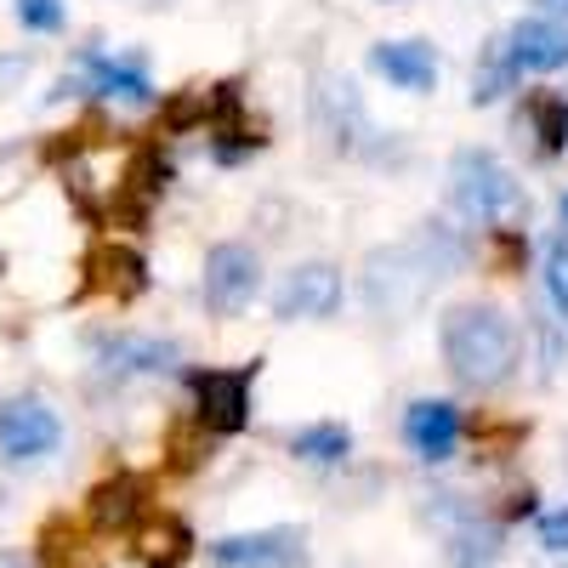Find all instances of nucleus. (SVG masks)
Here are the masks:
<instances>
[{"label":"nucleus","instance_id":"2eb2a0df","mask_svg":"<svg viewBox=\"0 0 568 568\" xmlns=\"http://www.w3.org/2000/svg\"><path fill=\"white\" fill-rule=\"evenodd\" d=\"M142 506H149V484H142L136 471H114V478H103L98 489H91L85 517L98 529H136L142 517H149Z\"/></svg>","mask_w":568,"mask_h":568},{"label":"nucleus","instance_id":"5701e85b","mask_svg":"<svg viewBox=\"0 0 568 568\" xmlns=\"http://www.w3.org/2000/svg\"><path fill=\"white\" fill-rule=\"evenodd\" d=\"M546 296L568 318V233H557V240L546 245Z\"/></svg>","mask_w":568,"mask_h":568},{"label":"nucleus","instance_id":"dca6fc26","mask_svg":"<svg viewBox=\"0 0 568 568\" xmlns=\"http://www.w3.org/2000/svg\"><path fill=\"white\" fill-rule=\"evenodd\" d=\"M131 557L142 568H182L187 557H194V529L182 524V517H142V524L131 529Z\"/></svg>","mask_w":568,"mask_h":568},{"label":"nucleus","instance_id":"0eeeda50","mask_svg":"<svg viewBox=\"0 0 568 568\" xmlns=\"http://www.w3.org/2000/svg\"><path fill=\"white\" fill-rule=\"evenodd\" d=\"M342 267L329 262H302L273 284V318L296 324V318H329L342 307Z\"/></svg>","mask_w":568,"mask_h":568},{"label":"nucleus","instance_id":"c85d7f7f","mask_svg":"<svg viewBox=\"0 0 568 568\" xmlns=\"http://www.w3.org/2000/svg\"><path fill=\"white\" fill-rule=\"evenodd\" d=\"M562 222H568V194H562Z\"/></svg>","mask_w":568,"mask_h":568},{"label":"nucleus","instance_id":"f8f14e48","mask_svg":"<svg viewBox=\"0 0 568 568\" xmlns=\"http://www.w3.org/2000/svg\"><path fill=\"white\" fill-rule=\"evenodd\" d=\"M91 353H98V364L114 375V382H125V375H160L176 364V347L160 342V336H131V329H103L98 342H91Z\"/></svg>","mask_w":568,"mask_h":568},{"label":"nucleus","instance_id":"6ab92c4d","mask_svg":"<svg viewBox=\"0 0 568 568\" xmlns=\"http://www.w3.org/2000/svg\"><path fill=\"white\" fill-rule=\"evenodd\" d=\"M347 449H353V433H347L342 420L302 426V433L291 438V455H302V460H313V466H336V460H347Z\"/></svg>","mask_w":568,"mask_h":568},{"label":"nucleus","instance_id":"20e7f679","mask_svg":"<svg viewBox=\"0 0 568 568\" xmlns=\"http://www.w3.org/2000/svg\"><path fill=\"white\" fill-rule=\"evenodd\" d=\"M449 205L466 222H500L517 205V182L495 149H460L449 160Z\"/></svg>","mask_w":568,"mask_h":568},{"label":"nucleus","instance_id":"412c9836","mask_svg":"<svg viewBox=\"0 0 568 568\" xmlns=\"http://www.w3.org/2000/svg\"><path fill=\"white\" fill-rule=\"evenodd\" d=\"M511 85H517V74H511V63H506V52H500V40H489L478 74H471V103H495V98H506Z\"/></svg>","mask_w":568,"mask_h":568},{"label":"nucleus","instance_id":"a878e982","mask_svg":"<svg viewBox=\"0 0 568 568\" xmlns=\"http://www.w3.org/2000/svg\"><path fill=\"white\" fill-rule=\"evenodd\" d=\"M495 256H500L506 267H517V262L529 256V240H524L517 227H500V233H495Z\"/></svg>","mask_w":568,"mask_h":568},{"label":"nucleus","instance_id":"f03ea898","mask_svg":"<svg viewBox=\"0 0 568 568\" xmlns=\"http://www.w3.org/2000/svg\"><path fill=\"white\" fill-rule=\"evenodd\" d=\"M438 347H444V364L460 387H500L506 375L517 369V353H524V342H517V324L506 307L495 302H460L444 313L438 324Z\"/></svg>","mask_w":568,"mask_h":568},{"label":"nucleus","instance_id":"4468645a","mask_svg":"<svg viewBox=\"0 0 568 568\" xmlns=\"http://www.w3.org/2000/svg\"><path fill=\"white\" fill-rule=\"evenodd\" d=\"M369 69L387 74L398 91H433L438 85V52L426 40H382V45H369Z\"/></svg>","mask_w":568,"mask_h":568},{"label":"nucleus","instance_id":"7ed1b4c3","mask_svg":"<svg viewBox=\"0 0 568 568\" xmlns=\"http://www.w3.org/2000/svg\"><path fill=\"white\" fill-rule=\"evenodd\" d=\"M313 125L336 154H369L382 160V131L369 125L364 98L347 74H318L313 80Z\"/></svg>","mask_w":568,"mask_h":568},{"label":"nucleus","instance_id":"423d86ee","mask_svg":"<svg viewBox=\"0 0 568 568\" xmlns=\"http://www.w3.org/2000/svg\"><path fill=\"white\" fill-rule=\"evenodd\" d=\"M251 382H256V364L251 369H187V387H194V398H200V426H211L216 438L245 433Z\"/></svg>","mask_w":568,"mask_h":568},{"label":"nucleus","instance_id":"b1692460","mask_svg":"<svg viewBox=\"0 0 568 568\" xmlns=\"http://www.w3.org/2000/svg\"><path fill=\"white\" fill-rule=\"evenodd\" d=\"M18 23L34 29V34L63 29V0H18Z\"/></svg>","mask_w":568,"mask_h":568},{"label":"nucleus","instance_id":"cd10ccee","mask_svg":"<svg viewBox=\"0 0 568 568\" xmlns=\"http://www.w3.org/2000/svg\"><path fill=\"white\" fill-rule=\"evenodd\" d=\"M0 568H29V562H23V551H0Z\"/></svg>","mask_w":568,"mask_h":568},{"label":"nucleus","instance_id":"a211bd4d","mask_svg":"<svg viewBox=\"0 0 568 568\" xmlns=\"http://www.w3.org/2000/svg\"><path fill=\"white\" fill-rule=\"evenodd\" d=\"M529 131L540 136V154H568V98L562 91H529Z\"/></svg>","mask_w":568,"mask_h":568},{"label":"nucleus","instance_id":"ddd939ff","mask_svg":"<svg viewBox=\"0 0 568 568\" xmlns=\"http://www.w3.org/2000/svg\"><path fill=\"white\" fill-rule=\"evenodd\" d=\"M404 444L420 460H449L460 444V409L449 398H415L404 409Z\"/></svg>","mask_w":568,"mask_h":568},{"label":"nucleus","instance_id":"1a4fd4ad","mask_svg":"<svg viewBox=\"0 0 568 568\" xmlns=\"http://www.w3.org/2000/svg\"><path fill=\"white\" fill-rule=\"evenodd\" d=\"M500 52L511 63V74H551L568 69V23L557 18H517L500 34Z\"/></svg>","mask_w":568,"mask_h":568},{"label":"nucleus","instance_id":"f257e3e1","mask_svg":"<svg viewBox=\"0 0 568 568\" xmlns=\"http://www.w3.org/2000/svg\"><path fill=\"white\" fill-rule=\"evenodd\" d=\"M460 262H466V245L455 240L444 222H426L415 240L387 245V251H375L364 262V302H369V313H387V318L393 313H409Z\"/></svg>","mask_w":568,"mask_h":568},{"label":"nucleus","instance_id":"f3484780","mask_svg":"<svg viewBox=\"0 0 568 568\" xmlns=\"http://www.w3.org/2000/svg\"><path fill=\"white\" fill-rule=\"evenodd\" d=\"M85 74L98 98H120V103H154V80L136 58H103V52H85Z\"/></svg>","mask_w":568,"mask_h":568},{"label":"nucleus","instance_id":"393cba45","mask_svg":"<svg viewBox=\"0 0 568 568\" xmlns=\"http://www.w3.org/2000/svg\"><path fill=\"white\" fill-rule=\"evenodd\" d=\"M540 546L546 551H568V506H557V511L540 517Z\"/></svg>","mask_w":568,"mask_h":568},{"label":"nucleus","instance_id":"bb28decb","mask_svg":"<svg viewBox=\"0 0 568 568\" xmlns=\"http://www.w3.org/2000/svg\"><path fill=\"white\" fill-rule=\"evenodd\" d=\"M540 12H546V18H557V23H562V18H568V0H540Z\"/></svg>","mask_w":568,"mask_h":568},{"label":"nucleus","instance_id":"4be33fe9","mask_svg":"<svg viewBox=\"0 0 568 568\" xmlns=\"http://www.w3.org/2000/svg\"><path fill=\"white\" fill-rule=\"evenodd\" d=\"M34 546H40V562H45V568H69V562L80 557L85 535L69 524V517H52V524L40 529V540H34Z\"/></svg>","mask_w":568,"mask_h":568},{"label":"nucleus","instance_id":"6e6552de","mask_svg":"<svg viewBox=\"0 0 568 568\" xmlns=\"http://www.w3.org/2000/svg\"><path fill=\"white\" fill-rule=\"evenodd\" d=\"M216 568H302L307 535L302 529H256V535H222L211 540Z\"/></svg>","mask_w":568,"mask_h":568},{"label":"nucleus","instance_id":"39448f33","mask_svg":"<svg viewBox=\"0 0 568 568\" xmlns=\"http://www.w3.org/2000/svg\"><path fill=\"white\" fill-rule=\"evenodd\" d=\"M200 296L216 318H240L256 296H262V256L240 240H222L205 251V267H200Z\"/></svg>","mask_w":568,"mask_h":568},{"label":"nucleus","instance_id":"9b49d317","mask_svg":"<svg viewBox=\"0 0 568 568\" xmlns=\"http://www.w3.org/2000/svg\"><path fill=\"white\" fill-rule=\"evenodd\" d=\"M142 291H149V262H142V251H131V245H120V240H103L98 251L85 256V284H80V296L136 302Z\"/></svg>","mask_w":568,"mask_h":568},{"label":"nucleus","instance_id":"9d476101","mask_svg":"<svg viewBox=\"0 0 568 568\" xmlns=\"http://www.w3.org/2000/svg\"><path fill=\"white\" fill-rule=\"evenodd\" d=\"M63 444V420L40 398H18L0 409V455L7 460H40Z\"/></svg>","mask_w":568,"mask_h":568},{"label":"nucleus","instance_id":"aec40b11","mask_svg":"<svg viewBox=\"0 0 568 568\" xmlns=\"http://www.w3.org/2000/svg\"><path fill=\"white\" fill-rule=\"evenodd\" d=\"M449 568H500V540H495V529L460 524V529H455V546H449Z\"/></svg>","mask_w":568,"mask_h":568}]
</instances>
